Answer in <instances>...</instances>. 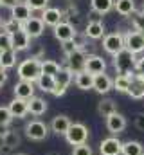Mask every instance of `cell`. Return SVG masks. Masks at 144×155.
<instances>
[{
    "mask_svg": "<svg viewBox=\"0 0 144 155\" xmlns=\"http://www.w3.org/2000/svg\"><path fill=\"white\" fill-rule=\"evenodd\" d=\"M60 71H61L60 63H56V61H52V60H41V74L56 76Z\"/></svg>",
    "mask_w": 144,
    "mask_h": 155,
    "instance_id": "obj_32",
    "label": "cell"
},
{
    "mask_svg": "<svg viewBox=\"0 0 144 155\" xmlns=\"http://www.w3.org/2000/svg\"><path fill=\"white\" fill-rule=\"evenodd\" d=\"M31 11H45L49 7V0H25Z\"/></svg>",
    "mask_w": 144,
    "mask_h": 155,
    "instance_id": "obj_37",
    "label": "cell"
},
{
    "mask_svg": "<svg viewBox=\"0 0 144 155\" xmlns=\"http://www.w3.org/2000/svg\"><path fill=\"white\" fill-rule=\"evenodd\" d=\"M113 2L115 0H90V5H92V11L94 13L106 15L108 11L113 9Z\"/></svg>",
    "mask_w": 144,
    "mask_h": 155,
    "instance_id": "obj_28",
    "label": "cell"
},
{
    "mask_svg": "<svg viewBox=\"0 0 144 155\" xmlns=\"http://www.w3.org/2000/svg\"><path fill=\"white\" fill-rule=\"evenodd\" d=\"M2 143H4L5 148L13 150V148H16V146L20 144V135H18L15 130H7V132L2 135Z\"/></svg>",
    "mask_w": 144,
    "mask_h": 155,
    "instance_id": "obj_31",
    "label": "cell"
},
{
    "mask_svg": "<svg viewBox=\"0 0 144 155\" xmlns=\"http://www.w3.org/2000/svg\"><path fill=\"white\" fill-rule=\"evenodd\" d=\"M87 36H85V33L83 35H79V33H76V36H74V43H76V47L79 49V51H85V45H87Z\"/></svg>",
    "mask_w": 144,
    "mask_h": 155,
    "instance_id": "obj_41",
    "label": "cell"
},
{
    "mask_svg": "<svg viewBox=\"0 0 144 155\" xmlns=\"http://www.w3.org/2000/svg\"><path fill=\"white\" fill-rule=\"evenodd\" d=\"M38 88L40 90H43V92H54V87H56V79L54 76H47V74H41V76L38 78Z\"/></svg>",
    "mask_w": 144,
    "mask_h": 155,
    "instance_id": "obj_30",
    "label": "cell"
},
{
    "mask_svg": "<svg viewBox=\"0 0 144 155\" xmlns=\"http://www.w3.org/2000/svg\"><path fill=\"white\" fill-rule=\"evenodd\" d=\"M117 112V103L113 101V99H110V97H105V99H101L99 103H97V114L101 117H110L112 114H115Z\"/></svg>",
    "mask_w": 144,
    "mask_h": 155,
    "instance_id": "obj_23",
    "label": "cell"
},
{
    "mask_svg": "<svg viewBox=\"0 0 144 155\" xmlns=\"http://www.w3.org/2000/svg\"><path fill=\"white\" fill-rule=\"evenodd\" d=\"M40 76H41V60L27 58L18 65V78L20 79L34 83V81H38Z\"/></svg>",
    "mask_w": 144,
    "mask_h": 155,
    "instance_id": "obj_2",
    "label": "cell"
},
{
    "mask_svg": "<svg viewBox=\"0 0 144 155\" xmlns=\"http://www.w3.org/2000/svg\"><path fill=\"white\" fill-rule=\"evenodd\" d=\"M65 139H67V143L72 144V146L85 144L87 139H88V128L83 123H72L69 132L65 134Z\"/></svg>",
    "mask_w": 144,
    "mask_h": 155,
    "instance_id": "obj_3",
    "label": "cell"
},
{
    "mask_svg": "<svg viewBox=\"0 0 144 155\" xmlns=\"http://www.w3.org/2000/svg\"><path fill=\"white\" fill-rule=\"evenodd\" d=\"M40 18L43 20V24H45V25L56 27L58 24H61V22H63L65 13H63L61 9H58V7H47L45 11H41V16H40Z\"/></svg>",
    "mask_w": 144,
    "mask_h": 155,
    "instance_id": "obj_12",
    "label": "cell"
},
{
    "mask_svg": "<svg viewBox=\"0 0 144 155\" xmlns=\"http://www.w3.org/2000/svg\"><path fill=\"white\" fill-rule=\"evenodd\" d=\"M54 79H56V87H54L52 96L61 97L67 92V88H69V85L72 83V79H74V72H72L70 69H67V67H61V71L54 76Z\"/></svg>",
    "mask_w": 144,
    "mask_h": 155,
    "instance_id": "obj_4",
    "label": "cell"
},
{
    "mask_svg": "<svg viewBox=\"0 0 144 155\" xmlns=\"http://www.w3.org/2000/svg\"><path fill=\"white\" fill-rule=\"evenodd\" d=\"M87 52L85 51H76L74 54L67 56V69H70L74 76L81 71H85V63H87Z\"/></svg>",
    "mask_w": 144,
    "mask_h": 155,
    "instance_id": "obj_11",
    "label": "cell"
},
{
    "mask_svg": "<svg viewBox=\"0 0 144 155\" xmlns=\"http://www.w3.org/2000/svg\"><path fill=\"white\" fill-rule=\"evenodd\" d=\"M18 155H24V153H18Z\"/></svg>",
    "mask_w": 144,
    "mask_h": 155,
    "instance_id": "obj_50",
    "label": "cell"
},
{
    "mask_svg": "<svg viewBox=\"0 0 144 155\" xmlns=\"http://www.w3.org/2000/svg\"><path fill=\"white\" fill-rule=\"evenodd\" d=\"M0 27H4V20H2V16H0Z\"/></svg>",
    "mask_w": 144,
    "mask_h": 155,
    "instance_id": "obj_47",
    "label": "cell"
},
{
    "mask_svg": "<svg viewBox=\"0 0 144 155\" xmlns=\"http://www.w3.org/2000/svg\"><path fill=\"white\" fill-rule=\"evenodd\" d=\"M113 67H115L117 74H124V76L133 74V71L137 67V58L128 49H123L121 52H117L113 56Z\"/></svg>",
    "mask_w": 144,
    "mask_h": 155,
    "instance_id": "obj_1",
    "label": "cell"
},
{
    "mask_svg": "<svg viewBox=\"0 0 144 155\" xmlns=\"http://www.w3.org/2000/svg\"><path fill=\"white\" fill-rule=\"evenodd\" d=\"M15 63H16V51H15V49L2 51V52H0V69L7 71V69L15 67Z\"/></svg>",
    "mask_w": 144,
    "mask_h": 155,
    "instance_id": "obj_27",
    "label": "cell"
},
{
    "mask_svg": "<svg viewBox=\"0 0 144 155\" xmlns=\"http://www.w3.org/2000/svg\"><path fill=\"white\" fill-rule=\"evenodd\" d=\"M5 81H7V74H5V71H4V69H0V87H2Z\"/></svg>",
    "mask_w": 144,
    "mask_h": 155,
    "instance_id": "obj_45",
    "label": "cell"
},
{
    "mask_svg": "<svg viewBox=\"0 0 144 155\" xmlns=\"http://www.w3.org/2000/svg\"><path fill=\"white\" fill-rule=\"evenodd\" d=\"M9 110H11L13 117H18V119H22V117H25L27 114H29V101H27V99L15 97V99L9 103Z\"/></svg>",
    "mask_w": 144,
    "mask_h": 155,
    "instance_id": "obj_18",
    "label": "cell"
},
{
    "mask_svg": "<svg viewBox=\"0 0 144 155\" xmlns=\"http://www.w3.org/2000/svg\"><path fill=\"white\" fill-rule=\"evenodd\" d=\"M70 124L72 123L67 116H56L52 119V123H51V130H52L54 134H58V135H65V134L69 132Z\"/></svg>",
    "mask_w": 144,
    "mask_h": 155,
    "instance_id": "obj_20",
    "label": "cell"
},
{
    "mask_svg": "<svg viewBox=\"0 0 144 155\" xmlns=\"http://www.w3.org/2000/svg\"><path fill=\"white\" fill-rule=\"evenodd\" d=\"M113 88V79L108 76L106 72L105 74H97L94 76V90L99 92V94H106Z\"/></svg>",
    "mask_w": 144,
    "mask_h": 155,
    "instance_id": "obj_19",
    "label": "cell"
},
{
    "mask_svg": "<svg viewBox=\"0 0 144 155\" xmlns=\"http://www.w3.org/2000/svg\"><path fill=\"white\" fill-rule=\"evenodd\" d=\"M9 49H13V35L2 31L0 33V52L2 51H9Z\"/></svg>",
    "mask_w": 144,
    "mask_h": 155,
    "instance_id": "obj_35",
    "label": "cell"
},
{
    "mask_svg": "<svg viewBox=\"0 0 144 155\" xmlns=\"http://www.w3.org/2000/svg\"><path fill=\"white\" fill-rule=\"evenodd\" d=\"M47 112V101L43 99V97H31L29 99V114H33V116H43Z\"/></svg>",
    "mask_w": 144,
    "mask_h": 155,
    "instance_id": "obj_24",
    "label": "cell"
},
{
    "mask_svg": "<svg viewBox=\"0 0 144 155\" xmlns=\"http://www.w3.org/2000/svg\"><path fill=\"white\" fill-rule=\"evenodd\" d=\"M85 36L90 40H101L105 38V25L101 20H88V24L85 25Z\"/></svg>",
    "mask_w": 144,
    "mask_h": 155,
    "instance_id": "obj_14",
    "label": "cell"
},
{
    "mask_svg": "<svg viewBox=\"0 0 144 155\" xmlns=\"http://www.w3.org/2000/svg\"><path fill=\"white\" fill-rule=\"evenodd\" d=\"M142 11H144V2H142Z\"/></svg>",
    "mask_w": 144,
    "mask_h": 155,
    "instance_id": "obj_49",
    "label": "cell"
},
{
    "mask_svg": "<svg viewBox=\"0 0 144 155\" xmlns=\"http://www.w3.org/2000/svg\"><path fill=\"white\" fill-rule=\"evenodd\" d=\"M43 29H45V24H43V20L38 18V16H31L27 22L22 24V31L27 33L31 38H38V36H41V35H43Z\"/></svg>",
    "mask_w": 144,
    "mask_h": 155,
    "instance_id": "obj_10",
    "label": "cell"
},
{
    "mask_svg": "<svg viewBox=\"0 0 144 155\" xmlns=\"http://www.w3.org/2000/svg\"><path fill=\"white\" fill-rule=\"evenodd\" d=\"M106 128L112 135L121 134V132L126 128V117L123 116V114H119V112L112 114L110 117H106Z\"/></svg>",
    "mask_w": 144,
    "mask_h": 155,
    "instance_id": "obj_15",
    "label": "cell"
},
{
    "mask_svg": "<svg viewBox=\"0 0 144 155\" xmlns=\"http://www.w3.org/2000/svg\"><path fill=\"white\" fill-rule=\"evenodd\" d=\"M31 7L25 4V2H20V4H16L15 7H11V18L13 20H16V22H20V24H24V22H27L29 18H31Z\"/></svg>",
    "mask_w": 144,
    "mask_h": 155,
    "instance_id": "obj_17",
    "label": "cell"
},
{
    "mask_svg": "<svg viewBox=\"0 0 144 155\" xmlns=\"http://www.w3.org/2000/svg\"><path fill=\"white\" fill-rule=\"evenodd\" d=\"M29 47H31V36H29L27 33H24V31L20 29V31H16V33L13 35V49H15L16 52L25 51V49H29Z\"/></svg>",
    "mask_w": 144,
    "mask_h": 155,
    "instance_id": "obj_21",
    "label": "cell"
},
{
    "mask_svg": "<svg viewBox=\"0 0 144 155\" xmlns=\"http://www.w3.org/2000/svg\"><path fill=\"white\" fill-rule=\"evenodd\" d=\"M133 123H135V128H137V130L144 132V114H137Z\"/></svg>",
    "mask_w": 144,
    "mask_h": 155,
    "instance_id": "obj_42",
    "label": "cell"
},
{
    "mask_svg": "<svg viewBox=\"0 0 144 155\" xmlns=\"http://www.w3.org/2000/svg\"><path fill=\"white\" fill-rule=\"evenodd\" d=\"M52 29H54V36H56V40H60L61 43H63V41H69V40H74L76 33H77L70 22H61V24H58V25L52 27Z\"/></svg>",
    "mask_w": 144,
    "mask_h": 155,
    "instance_id": "obj_13",
    "label": "cell"
},
{
    "mask_svg": "<svg viewBox=\"0 0 144 155\" xmlns=\"http://www.w3.org/2000/svg\"><path fill=\"white\" fill-rule=\"evenodd\" d=\"M132 25H133L135 31L144 35V11H135L132 15Z\"/></svg>",
    "mask_w": 144,
    "mask_h": 155,
    "instance_id": "obj_34",
    "label": "cell"
},
{
    "mask_svg": "<svg viewBox=\"0 0 144 155\" xmlns=\"http://www.w3.org/2000/svg\"><path fill=\"white\" fill-rule=\"evenodd\" d=\"M72 155H92V148L85 143V144H79V146H74Z\"/></svg>",
    "mask_w": 144,
    "mask_h": 155,
    "instance_id": "obj_40",
    "label": "cell"
},
{
    "mask_svg": "<svg viewBox=\"0 0 144 155\" xmlns=\"http://www.w3.org/2000/svg\"><path fill=\"white\" fill-rule=\"evenodd\" d=\"M25 135L29 137V139H33V141H43L47 135H49V126L45 124V123H41V121H29L27 124H25Z\"/></svg>",
    "mask_w": 144,
    "mask_h": 155,
    "instance_id": "obj_6",
    "label": "cell"
},
{
    "mask_svg": "<svg viewBox=\"0 0 144 155\" xmlns=\"http://www.w3.org/2000/svg\"><path fill=\"white\" fill-rule=\"evenodd\" d=\"M99 153L101 155H123V143L117 137H106L99 144Z\"/></svg>",
    "mask_w": 144,
    "mask_h": 155,
    "instance_id": "obj_9",
    "label": "cell"
},
{
    "mask_svg": "<svg viewBox=\"0 0 144 155\" xmlns=\"http://www.w3.org/2000/svg\"><path fill=\"white\" fill-rule=\"evenodd\" d=\"M123 155H144V146L139 141L123 143Z\"/></svg>",
    "mask_w": 144,
    "mask_h": 155,
    "instance_id": "obj_29",
    "label": "cell"
},
{
    "mask_svg": "<svg viewBox=\"0 0 144 155\" xmlns=\"http://www.w3.org/2000/svg\"><path fill=\"white\" fill-rule=\"evenodd\" d=\"M61 51H63V54H65V56H70V54H74V52H76V51H79V49L76 47L74 40H69V41H63V43H61Z\"/></svg>",
    "mask_w": 144,
    "mask_h": 155,
    "instance_id": "obj_39",
    "label": "cell"
},
{
    "mask_svg": "<svg viewBox=\"0 0 144 155\" xmlns=\"http://www.w3.org/2000/svg\"><path fill=\"white\" fill-rule=\"evenodd\" d=\"M124 49L133 54H141L144 51V35L139 31H128L124 35Z\"/></svg>",
    "mask_w": 144,
    "mask_h": 155,
    "instance_id": "obj_7",
    "label": "cell"
},
{
    "mask_svg": "<svg viewBox=\"0 0 144 155\" xmlns=\"http://www.w3.org/2000/svg\"><path fill=\"white\" fill-rule=\"evenodd\" d=\"M11 121H13V114L9 107H0V128H5Z\"/></svg>",
    "mask_w": 144,
    "mask_h": 155,
    "instance_id": "obj_36",
    "label": "cell"
},
{
    "mask_svg": "<svg viewBox=\"0 0 144 155\" xmlns=\"http://www.w3.org/2000/svg\"><path fill=\"white\" fill-rule=\"evenodd\" d=\"M103 49L108 54L115 56L117 52H121L124 49V35L121 33H110L103 38Z\"/></svg>",
    "mask_w": 144,
    "mask_h": 155,
    "instance_id": "obj_5",
    "label": "cell"
},
{
    "mask_svg": "<svg viewBox=\"0 0 144 155\" xmlns=\"http://www.w3.org/2000/svg\"><path fill=\"white\" fill-rule=\"evenodd\" d=\"M20 29H22V24L16 22V20H13V18H9L7 22H4V31L9 33V35H15V33L20 31Z\"/></svg>",
    "mask_w": 144,
    "mask_h": 155,
    "instance_id": "obj_38",
    "label": "cell"
},
{
    "mask_svg": "<svg viewBox=\"0 0 144 155\" xmlns=\"http://www.w3.org/2000/svg\"><path fill=\"white\" fill-rule=\"evenodd\" d=\"M85 71L92 76H97V74H105L106 72V61L97 56V54H88L87 56V63H85Z\"/></svg>",
    "mask_w": 144,
    "mask_h": 155,
    "instance_id": "obj_8",
    "label": "cell"
},
{
    "mask_svg": "<svg viewBox=\"0 0 144 155\" xmlns=\"http://www.w3.org/2000/svg\"><path fill=\"white\" fill-rule=\"evenodd\" d=\"M132 81H133V74H128V76L117 74V78L113 79V88H115L117 92H126V94H128V90H130V87H132Z\"/></svg>",
    "mask_w": 144,
    "mask_h": 155,
    "instance_id": "obj_26",
    "label": "cell"
},
{
    "mask_svg": "<svg viewBox=\"0 0 144 155\" xmlns=\"http://www.w3.org/2000/svg\"><path fill=\"white\" fill-rule=\"evenodd\" d=\"M16 4H20V0H0V5H4V7H15Z\"/></svg>",
    "mask_w": 144,
    "mask_h": 155,
    "instance_id": "obj_43",
    "label": "cell"
},
{
    "mask_svg": "<svg viewBox=\"0 0 144 155\" xmlns=\"http://www.w3.org/2000/svg\"><path fill=\"white\" fill-rule=\"evenodd\" d=\"M47 155H60V153H58V152H49Z\"/></svg>",
    "mask_w": 144,
    "mask_h": 155,
    "instance_id": "obj_46",
    "label": "cell"
},
{
    "mask_svg": "<svg viewBox=\"0 0 144 155\" xmlns=\"http://www.w3.org/2000/svg\"><path fill=\"white\" fill-rule=\"evenodd\" d=\"M128 96H130L132 99H142L144 97V83H141L139 79L133 78L132 87H130V90H128Z\"/></svg>",
    "mask_w": 144,
    "mask_h": 155,
    "instance_id": "obj_33",
    "label": "cell"
},
{
    "mask_svg": "<svg viewBox=\"0 0 144 155\" xmlns=\"http://www.w3.org/2000/svg\"><path fill=\"white\" fill-rule=\"evenodd\" d=\"M13 92H15V97H20V99H27V101H29L31 97H34V83L20 79V81L15 85Z\"/></svg>",
    "mask_w": 144,
    "mask_h": 155,
    "instance_id": "obj_16",
    "label": "cell"
},
{
    "mask_svg": "<svg viewBox=\"0 0 144 155\" xmlns=\"http://www.w3.org/2000/svg\"><path fill=\"white\" fill-rule=\"evenodd\" d=\"M113 9L121 15V16H128L135 13V0H115L113 2Z\"/></svg>",
    "mask_w": 144,
    "mask_h": 155,
    "instance_id": "obj_25",
    "label": "cell"
},
{
    "mask_svg": "<svg viewBox=\"0 0 144 155\" xmlns=\"http://www.w3.org/2000/svg\"><path fill=\"white\" fill-rule=\"evenodd\" d=\"M74 83L79 90H90V88H94V76L88 74L87 71H81L74 76Z\"/></svg>",
    "mask_w": 144,
    "mask_h": 155,
    "instance_id": "obj_22",
    "label": "cell"
},
{
    "mask_svg": "<svg viewBox=\"0 0 144 155\" xmlns=\"http://www.w3.org/2000/svg\"><path fill=\"white\" fill-rule=\"evenodd\" d=\"M135 71H137V74H144V56L137 60V67H135Z\"/></svg>",
    "mask_w": 144,
    "mask_h": 155,
    "instance_id": "obj_44",
    "label": "cell"
},
{
    "mask_svg": "<svg viewBox=\"0 0 144 155\" xmlns=\"http://www.w3.org/2000/svg\"><path fill=\"white\" fill-rule=\"evenodd\" d=\"M0 155H4V150H2V148H0Z\"/></svg>",
    "mask_w": 144,
    "mask_h": 155,
    "instance_id": "obj_48",
    "label": "cell"
}]
</instances>
